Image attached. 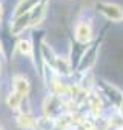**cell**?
I'll return each mask as SVG.
<instances>
[{"mask_svg":"<svg viewBox=\"0 0 123 130\" xmlns=\"http://www.w3.org/2000/svg\"><path fill=\"white\" fill-rule=\"evenodd\" d=\"M103 38H105V34H102L100 37H95L92 40V43H89L85 47L83 55H82V58L79 61V66L76 69L79 74L92 71V68L97 64V61H99V52H100V47L103 44Z\"/></svg>","mask_w":123,"mask_h":130,"instance_id":"1","label":"cell"},{"mask_svg":"<svg viewBox=\"0 0 123 130\" xmlns=\"http://www.w3.org/2000/svg\"><path fill=\"white\" fill-rule=\"evenodd\" d=\"M95 90L103 96V100H106L114 110H118V107L123 103V90L115 86L114 83L105 80V78H97L95 81Z\"/></svg>","mask_w":123,"mask_h":130,"instance_id":"2","label":"cell"},{"mask_svg":"<svg viewBox=\"0 0 123 130\" xmlns=\"http://www.w3.org/2000/svg\"><path fill=\"white\" fill-rule=\"evenodd\" d=\"M94 9L109 23H121L123 22V6L117 2L94 0Z\"/></svg>","mask_w":123,"mask_h":130,"instance_id":"3","label":"cell"},{"mask_svg":"<svg viewBox=\"0 0 123 130\" xmlns=\"http://www.w3.org/2000/svg\"><path fill=\"white\" fill-rule=\"evenodd\" d=\"M94 38H95V35H94L92 19L79 17L74 23V41H77L79 44L88 46L89 43H92Z\"/></svg>","mask_w":123,"mask_h":130,"instance_id":"4","label":"cell"},{"mask_svg":"<svg viewBox=\"0 0 123 130\" xmlns=\"http://www.w3.org/2000/svg\"><path fill=\"white\" fill-rule=\"evenodd\" d=\"M42 112H43L45 116H49V118L55 119L58 115H61L65 112V100L54 95V93H48L43 98Z\"/></svg>","mask_w":123,"mask_h":130,"instance_id":"5","label":"cell"},{"mask_svg":"<svg viewBox=\"0 0 123 130\" xmlns=\"http://www.w3.org/2000/svg\"><path fill=\"white\" fill-rule=\"evenodd\" d=\"M29 28H31V19H29V14H23V15L11 17L9 34H11L13 37H20V35L25 34V31H28Z\"/></svg>","mask_w":123,"mask_h":130,"instance_id":"6","label":"cell"},{"mask_svg":"<svg viewBox=\"0 0 123 130\" xmlns=\"http://www.w3.org/2000/svg\"><path fill=\"white\" fill-rule=\"evenodd\" d=\"M11 84H13L14 92H17L23 98H28V95L31 92V81L25 74H14L11 78Z\"/></svg>","mask_w":123,"mask_h":130,"instance_id":"7","label":"cell"},{"mask_svg":"<svg viewBox=\"0 0 123 130\" xmlns=\"http://www.w3.org/2000/svg\"><path fill=\"white\" fill-rule=\"evenodd\" d=\"M48 8H49V3L48 0H43V2L34 8L31 12H29V19H31V28H37L42 25V22L45 20L46 14H48Z\"/></svg>","mask_w":123,"mask_h":130,"instance_id":"8","label":"cell"},{"mask_svg":"<svg viewBox=\"0 0 123 130\" xmlns=\"http://www.w3.org/2000/svg\"><path fill=\"white\" fill-rule=\"evenodd\" d=\"M16 124L19 128L22 130H35V125H37V118L31 113H23V112H19L17 116H16Z\"/></svg>","mask_w":123,"mask_h":130,"instance_id":"9","label":"cell"},{"mask_svg":"<svg viewBox=\"0 0 123 130\" xmlns=\"http://www.w3.org/2000/svg\"><path fill=\"white\" fill-rule=\"evenodd\" d=\"M43 0H19L17 5L14 6V11H13V17H17V15H23V14H29L34 8H37Z\"/></svg>","mask_w":123,"mask_h":130,"instance_id":"10","label":"cell"},{"mask_svg":"<svg viewBox=\"0 0 123 130\" xmlns=\"http://www.w3.org/2000/svg\"><path fill=\"white\" fill-rule=\"evenodd\" d=\"M16 52L25 58L34 60V44L29 38H19L16 43Z\"/></svg>","mask_w":123,"mask_h":130,"instance_id":"11","label":"cell"},{"mask_svg":"<svg viewBox=\"0 0 123 130\" xmlns=\"http://www.w3.org/2000/svg\"><path fill=\"white\" fill-rule=\"evenodd\" d=\"M23 96L22 95H19L17 92H14L13 89L8 92V95H6V98H5V103H6V107L11 110V112H19L20 110V107H22V103H23Z\"/></svg>","mask_w":123,"mask_h":130,"instance_id":"12","label":"cell"},{"mask_svg":"<svg viewBox=\"0 0 123 130\" xmlns=\"http://www.w3.org/2000/svg\"><path fill=\"white\" fill-rule=\"evenodd\" d=\"M2 19H3V5L0 3V23H2Z\"/></svg>","mask_w":123,"mask_h":130,"instance_id":"13","label":"cell"},{"mask_svg":"<svg viewBox=\"0 0 123 130\" xmlns=\"http://www.w3.org/2000/svg\"><path fill=\"white\" fill-rule=\"evenodd\" d=\"M2 72H3V61H2V57H0V77H2Z\"/></svg>","mask_w":123,"mask_h":130,"instance_id":"14","label":"cell"},{"mask_svg":"<svg viewBox=\"0 0 123 130\" xmlns=\"http://www.w3.org/2000/svg\"><path fill=\"white\" fill-rule=\"evenodd\" d=\"M3 55V44H2V40H0V57Z\"/></svg>","mask_w":123,"mask_h":130,"instance_id":"15","label":"cell"},{"mask_svg":"<svg viewBox=\"0 0 123 130\" xmlns=\"http://www.w3.org/2000/svg\"><path fill=\"white\" fill-rule=\"evenodd\" d=\"M0 130H6V128H5V125H3L2 122H0Z\"/></svg>","mask_w":123,"mask_h":130,"instance_id":"16","label":"cell"},{"mask_svg":"<svg viewBox=\"0 0 123 130\" xmlns=\"http://www.w3.org/2000/svg\"><path fill=\"white\" fill-rule=\"evenodd\" d=\"M117 130H123V125H121V127H118V128H117Z\"/></svg>","mask_w":123,"mask_h":130,"instance_id":"17","label":"cell"},{"mask_svg":"<svg viewBox=\"0 0 123 130\" xmlns=\"http://www.w3.org/2000/svg\"><path fill=\"white\" fill-rule=\"evenodd\" d=\"M66 2H74V0H66Z\"/></svg>","mask_w":123,"mask_h":130,"instance_id":"18","label":"cell"}]
</instances>
